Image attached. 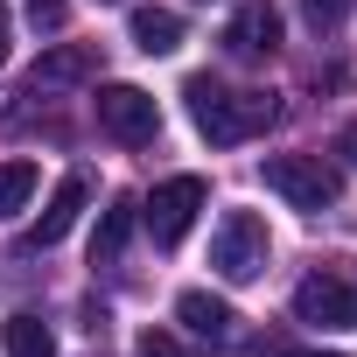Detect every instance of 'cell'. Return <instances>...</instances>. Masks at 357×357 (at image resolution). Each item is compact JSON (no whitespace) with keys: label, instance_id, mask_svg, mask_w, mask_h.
<instances>
[{"label":"cell","instance_id":"20","mask_svg":"<svg viewBox=\"0 0 357 357\" xmlns=\"http://www.w3.org/2000/svg\"><path fill=\"white\" fill-rule=\"evenodd\" d=\"M294 357H343V350H294Z\"/></svg>","mask_w":357,"mask_h":357},{"label":"cell","instance_id":"6","mask_svg":"<svg viewBox=\"0 0 357 357\" xmlns=\"http://www.w3.org/2000/svg\"><path fill=\"white\" fill-rule=\"evenodd\" d=\"M294 322H315V329H350L357 322V294L343 273H308L294 287Z\"/></svg>","mask_w":357,"mask_h":357},{"label":"cell","instance_id":"5","mask_svg":"<svg viewBox=\"0 0 357 357\" xmlns=\"http://www.w3.org/2000/svg\"><path fill=\"white\" fill-rule=\"evenodd\" d=\"M98 126L119 140V147H147L161 133V105L140 91V84H105L98 91Z\"/></svg>","mask_w":357,"mask_h":357},{"label":"cell","instance_id":"13","mask_svg":"<svg viewBox=\"0 0 357 357\" xmlns=\"http://www.w3.org/2000/svg\"><path fill=\"white\" fill-rule=\"evenodd\" d=\"M126 238H133V204H112V211L98 218V238H91V266H112V259L126 252Z\"/></svg>","mask_w":357,"mask_h":357},{"label":"cell","instance_id":"2","mask_svg":"<svg viewBox=\"0 0 357 357\" xmlns=\"http://www.w3.org/2000/svg\"><path fill=\"white\" fill-rule=\"evenodd\" d=\"M266 259H273L266 225H259L252 211H225V218H218V231H211V273H218V280H231V287H245V280H259V273H266Z\"/></svg>","mask_w":357,"mask_h":357},{"label":"cell","instance_id":"19","mask_svg":"<svg viewBox=\"0 0 357 357\" xmlns=\"http://www.w3.org/2000/svg\"><path fill=\"white\" fill-rule=\"evenodd\" d=\"M8 29H15V22H8V8H0V63H8Z\"/></svg>","mask_w":357,"mask_h":357},{"label":"cell","instance_id":"18","mask_svg":"<svg viewBox=\"0 0 357 357\" xmlns=\"http://www.w3.org/2000/svg\"><path fill=\"white\" fill-rule=\"evenodd\" d=\"M336 154H350V161H357V119L343 126V140H336Z\"/></svg>","mask_w":357,"mask_h":357},{"label":"cell","instance_id":"10","mask_svg":"<svg viewBox=\"0 0 357 357\" xmlns=\"http://www.w3.org/2000/svg\"><path fill=\"white\" fill-rule=\"evenodd\" d=\"M175 322H183L190 336H204V343H231V336H238L231 301H218V294H204V287H190L183 301H175Z\"/></svg>","mask_w":357,"mask_h":357},{"label":"cell","instance_id":"11","mask_svg":"<svg viewBox=\"0 0 357 357\" xmlns=\"http://www.w3.org/2000/svg\"><path fill=\"white\" fill-rule=\"evenodd\" d=\"M133 50L140 56H175V50H183V15H175V8H133Z\"/></svg>","mask_w":357,"mask_h":357},{"label":"cell","instance_id":"12","mask_svg":"<svg viewBox=\"0 0 357 357\" xmlns=\"http://www.w3.org/2000/svg\"><path fill=\"white\" fill-rule=\"evenodd\" d=\"M8 357H56V336H50V322L43 315H8Z\"/></svg>","mask_w":357,"mask_h":357},{"label":"cell","instance_id":"8","mask_svg":"<svg viewBox=\"0 0 357 357\" xmlns=\"http://www.w3.org/2000/svg\"><path fill=\"white\" fill-rule=\"evenodd\" d=\"M84 77H98V50H91V43H56V50L36 56V70L22 77V91H29V98H36V91H70V84H84Z\"/></svg>","mask_w":357,"mask_h":357},{"label":"cell","instance_id":"14","mask_svg":"<svg viewBox=\"0 0 357 357\" xmlns=\"http://www.w3.org/2000/svg\"><path fill=\"white\" fill-rule=\"evenodd\" d=\"M36 161H0V218H15V211H29V197H36Z\"/></svg>","mask_w":357,"mask_h":357},{"label":"cell","instance_id":"4","mask_svg":"<svg viewBox=\"0 0 357 357\" xmlns=\"http://www.w3.org/2000/svg\"><path fill=\"white\" fill-rule=\"evenodd\" d=\"M204 175H168V183L147 197V231H154V245H183L190 238V225H197V211H204Z\"/></svg>","mask_w":357,"mask_h":357},{"label":"cell","instance_id":"15","mask_svg":"<svg viewBox=\"0 0 357 357\" xmlns=\"http://www.w3.org/2000/svg\"><path fill=\"white\" fill-rule=\"evenodd\" d=\"M343 15H350V0H301V22H308L315 36H336Z\"/></svg>","mask_w":357,"mask_h":357},{"label":"cell","instance_id":"16","mask_svg":"<svg viewBox=\"0 0 357 357\" xmlns=\"http://www.w3.org/2000/svg\"><path fill=\"white\" fill-rule=\"evenodd\" d=\"M29 22H36L43 36H56V29L70 22V8H63V0H29Z\"/></svg>","mask_w":357,"mask_h":357},{"label":"cell","instance_id":"9","mask_svg":"<svg viewBox=\"0 0 357 357\" xmlns=\"http://www.w3.org/2000/svg\"><path fill=\"white\" fill-rule=\"evenodd\" d=\"M91 204V183H84V175H63V183H56V197L43 204V218L29 225V245H56L70 225H77V211Z\"/></svg>","mask_w":357,"mask_h":357},{"label":"cell","instance_id":"7","mask_svg":"<svg viewBox=\"0 0 357 357\" xmlns=\"http://www.w3.org/2000/svg\"><path fill=\"white\" fill-rule=\"evenodd\" d=\"M273 50H280V8H273V0H245V8L225 22V56L259 63V56H273Z\"/></svg>","mask_w":357,"mask_h":357},{"label":"cell","instance_id":"3","mask_svg":"<svg viewBox=\"0 0 357 357\" xmlns=\"http://www.w3.org/2000/svg\"><path fill=\"white\" fill-rule=\"evenodd\" d=\"M266 190H280L294 211L322 218V211H336V197H343V175H336L322 154H273V161H266Z\"/></svg>","mask_w":357,"mask_h":357},{"label":"cell","instance_id":"1","mask_svg":"<svg viewBox=\"0 0 357 357\" xmlns=\"http://www.w3.org/2000/svg\"><path fill=\"white\" fill-rule=\"evenodd\" d=\"M183 98H190V119L211 147H238V140H252V133H266L280 119L273 91H225L218 77H190Z\"/></svg>","mask_w":357,"mask_h":357},{"label":"cell","instance_id":"17","mask_svg":"<svg viewBox=\"0 0 357 357\" xmlns=\"http://www.w3.org/2000/svg\"><path fill=\"white\" fill-rule=\"evenodd\" d=\"M140 357H183V350H175V336H161V329H147V336H140Z\"/></svg>","mask_w":357,"mask_h":357}]
</instances>
